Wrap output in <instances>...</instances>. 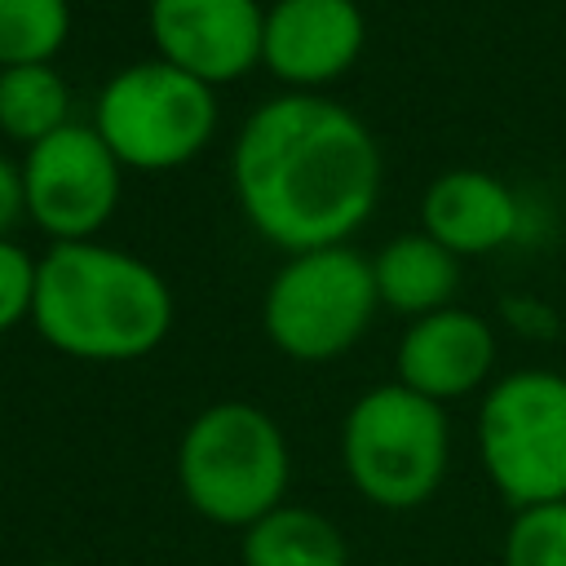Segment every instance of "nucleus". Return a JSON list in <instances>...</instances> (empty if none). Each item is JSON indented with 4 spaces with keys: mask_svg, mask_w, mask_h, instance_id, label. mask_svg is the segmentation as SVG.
I'll list each match as a JSON object with an SVG mask.
<instances>
[{
    "mask_svg": "<svg viewBox=\"0 0 566 566\" xmlns=\"http://www.w3.org/2000/svg\"><path fill=\"white\" fill-rule=\"evenodd\" d=\"M230 181L248 226L287 256L349 243L380 199V146L336 97L287 88L243 119Z\"/></svg>",
    "mask_w": 566,
    "mask_h": 566,
    "instance_id": "f257e3e1",
    "label": "nucleus"
},
{
    "mask_svg": "<svg viewBox=\"0 0 566 566\" xmlns=\"http://www.w3.org/2000/svg\"><path fill=\"white\" fill-rule=\"evenodd\" d=\"M177 318L168 279L137 252L102 239L49 243L35 265V336L80 363H137L155 354Z\"/></svg>",
    "mask_w": 566,
    "mask_h": 566,
    "instance_id": "f03ea898",
    "label": "nucleus"
},
{
    "mask_svg": "<svg viewBox=\"0 0 566 566\" xmlns=\"http://www.w3.org/2000/svg\"><path fill=\"white\" fill-rule=\"evenodd\" d=\"M292 451L279 420L243 398L208 402L177 442V486L186 504L212 522L248 531L283 504Z\"/></svg>",
    "mask_w": 566,
    "mask_h": 566,
    "instance_id": "7ed1b4c3",
    "label": "nucleus"
},
{
    "mask_svg": "<svg viewBox=\"0 0 566 566\" xmlns=\"http://www.w3.org/2000/svg\"><path fill=\"white\" fill-rule=\"evenodd\" d=\"M340 460L354 491L389 513L424 504L451 460V424L442 402L389 380L354 398L340 424Z\"/></svg>",
    "mask_w": 566,
    "mask_h": 566,
    "instance_id": "20e7f679",
    "label": "nucleus"
},
{
    "mask_svg": "<svg viewBox=\"0 0 566 566\" xmlns=\"http://www.w3.org/2000/svg\"><path fill=\"white\" fill-rule=\"evenodd\" d=\"M217 88L164 57L115 71L93 102V128L124 172H177L195 164L217 137Z\"/></svg>",
    "mask_w": 566,
    "mask_h": 566,
    "instance_id": "39448f33",
    "label": "nucleus"
},
{
    "mask_svg": "<svg viewBox=\"0 0 566 566\" xmlns=\"http://www.w3.org/2000/svg\"><path fill=\"white\" fill-rule=\"evenodd\" d=\"M380 310L371 256L354 243L292 252L265 283L261 327L292 363H327L363 340Z\"/></svg>",
    "mask_w": 566,
    "mask_h": 566,
    "instance_id": "423d86ee",
    "label": "nucleus"
},
{
    "mask_svg": "<svg viewBox=\"0 0 566 566\" xmlns=\"http://www.w3.org/2000/svg\"><path fill=\"white\" fill-rule=\"evenodd\" d=\"M478 455L513 509L566 500V376L548 367L500 376L478 407Z\"/></svg>",
    "mask_w": 566,
    "mask_h": 566,
    "instance_id": "0eeeda50",
    "label": "nucleus"
},
{
    "mask_svg": "<svg viewBox=\"0 0 566 566\" xmlns=\"http://www.w3.org/2000/svg\"><path fill=\"white\" fill-rule=\"evenodd\" d=\"M22 177V217L49 234V243L97 239L115 217L124 168L88 119H71L53 137L27 146L18 159Z\"/></svg>",
    "mask_w": 566,
    "mask_h": 566,
    "instance_id": "6e6552de",
    "label": "nucleus"
},
{
    "mask_svg": "<svg viewBox=\"0 0 566 566\" xmlns=\"http://www.w3.org/2000/svg\"><path fill=\"white\" fill-rule=\"evenodd\" d=\"M155 57L221 88L261 66V0H146Z\"/></svg>",
    "mask_w": 566,
    "mask_h": 566,
    "instance_id": "1a4fd4ad",
    "label": "nucleus"
},
{
    "mask_svg": "<svg viewBox=\"0 0 566 566\" xmlns=\"http://www.w3.org/2000/svg\"><path fill=\"white\" fill-rule=\"evenodd\" d=\"M367 18L358 0H274L265 9L261 66L292 93H318L363 57Z\"/></svg>",
    "mask_w": 566,
    "mask_h": 566,
    "instance_id": "9d476101",
    "label": "nucleus"
},
{
    "mask_svg": "<svg viewBox=\"0 0 566 566\" xmlns=\"http://www.w3.org/2000/svg\"><path fill=\"white\" fill-rule=\"evenodd\" d=\"M491 367H495V332L482 314L464 305H442L433 314L411 318L394 349L398 385L433 402L473 394L478 385L491 380Z\"/></svg>",
    "mask_w": 566,
    "mask_h": 566,
    "instance_id": "9b49d317",
    "label": "nucleus"
},
{
    "mask_svg": "<svg viewBox=\"0 0 566 566\" xmlns=\"http://www.w3.org/2000/svg\"><path fill=\"white\" fill-rule=\"evenodd\" d=\"M522 226V208L509 181L482 168H447L424 186L420 230L455 256H486L504 248Z\"/></svg>",
    "mask_w": 566,
    "mask_h": 566,
    "instance_id": "f8f14e48",
    "label": "nucleus"
},
{
    "mask_svg": "<svg viewBox=\"0 0 566 566\" xmlns=\"http://www.w3.org/2000/svg\"><path fill=\"white\" fill-rule=\"evenodd\" d=\"M371 279H376V296L385 310L402 318H420V314L451 305L460 287V256L447 252L424 230H411V234L389 239L371 256Z\"/></svg>",
    "mask_w": 566,
    "mask_h": 566,
    "instance_id": "ddd939ff",
    "label": "nucleus"
},
{
    "mask_svg": "<svg viewBox=\"0 0 566 566\" xmlns=\"http://www.w3.org/2000/svg\"><path fill=\"white\" fill-rule=\"evenodd\" d=\"M243 566H349L340 526L305 504H279L243 531Z\"/></svg>",
    "mask_w": 566,
    "mask_h": 566,
    "instance_id": "4468645a",
    "label": "nucleus"
},
{
    "mask_svg": "<svg viewBox=\"0 0 566 566\" xmlns=\"http://www.w3.org/2000/svg\"><path fill=\"white\" fill-rule=\"evenodd\" d=\"M71 115V84L53 62H27L0 71V133L22 150L66 128Z\"/></svg>",
    "mask_w": 566,
    "mask_h": 566,
    "instance_id": "2eb2a0df",
    "label": "nucleus"
},
{
    "mask_svg": "<svg viewBox=\"0 0 566 566\" xmlns=\"http://www.w3.org/2000/svg\"><path fill=\"white\" fill-rule=\"evenodd\" d=\"M71 40V0H0V71L53 62Z\"/></svg>",
    "mask_w": 566,
    "mask_h": 566,
    "instance_id": "dca6fc26",
    "label": "nucleus"
},
{
    "mask_svg": "<svg viewBox=\"0 0 566 566\" xmlns=\"http://www.w3.org/2000/svg\"><path fill=\"white\" fill-rule=\"evenodd\" d=\"M500 557L504 566H566V500L513 509Z\"/></svg>",
    "mask_w": 566,
    "mask_h": 566,
    "instance_id": "f3484780",
    "label": "nucleus"
},
{
    "mask_svg": "<svg viewBox=\"0 0 566 566\" xmlns=\"http://www.w3.org/2000/svg\"><path fill=\"white\" fill-rule=\"evenodd\" d=\"M35 265H40V256H31L18 239L0 234V336H9L18 323H31Z\"/></svg>",
    "mask_w": 566,
    "mask_h": 566,
    "instance_id": "a211bd4d",
    "label": "nucleus"
},
{
    "mask_svg": "<svg viewBox=\"0 0 566 566\" xmlns=\"http://www.w3.org/2000/svg\"><path fill=\"white\" fill-rule=\"evenodd\" d=\"M18 217H22V177L18 164L0 150V234H9Z\"/></svg>",
    "mask_w": 566,
    "mask_h": 566,
    "instance_id": "6ab92c4d",
    "label": "nucleus"
},
{
    "mask_svg": "<svg viewBox=\"0 0 566 566\" xmlns=\"http://www.w3.org/2000/svg\"><path fill=\"white\" fill-rule=\"evenodd\" d=\"M35 566H71V562H35Z\"/></svg>",
    "mask_w": 566,
    "mask_h": 566,
    "instance_id": "aec40b11",
    "label": "nucleus"
}]
</instances>
